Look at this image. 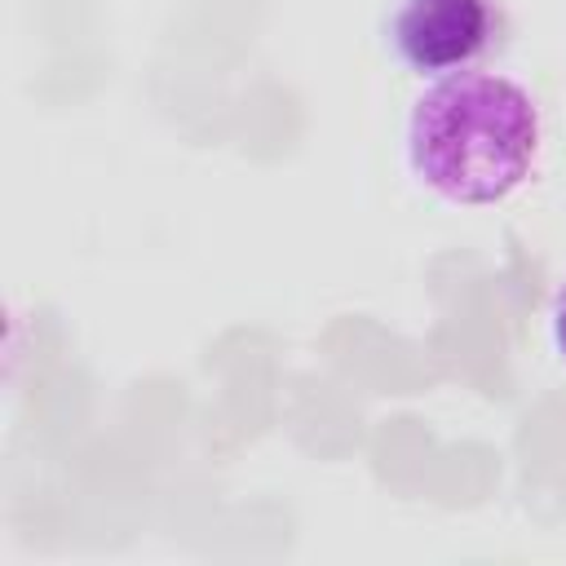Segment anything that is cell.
<instances>
[{
	"label": "cell",
	"mask_w": 566,
	"mask_h": 566,
	"mask_svg": "<svg viewBox=\"0 0 566 566\" xmlns=\"http://www.w3.org/2000/svg\"><path fill=\"white\" fill-rule=\"evenodd\" d=\"M500 0H389L385 13V49L424 80L478 66L500 44Z\"/></svg>",
	"instance_id": "obj_2"
},
{
	"label": "cell",
	"mask_w": 566,
	"mask_h": 566,
	"mask_svg": "<svg viewBox=\"0 0 566 566\" xmlns=\"http://www.w3.org/2000/svg\"><path fill=\"white\" fill-rule=\"evenodd\" d=\"M548 340H553L557 358L566 363V279H562V287L553 292V305H548Z\"/></svg>",
	"instance_id": "obj_3"
},
{
	"label": "cell",
	"mask_w": 566,
	"mask_h": 566,
	"mask_svg": "<svg viewBox=\"0 0 566 566\" xmlns=\"http://www.w3.org/2000/svg\"><path fill=\"white\" fill-rule=\"evenodd\" d=\"M544 146V119L513 75L455 71L429 80L407 115V164L447 203L486 208L526 186Z\"/></svg>",
	"instance_id": "obj_1"
}]
</instances>
